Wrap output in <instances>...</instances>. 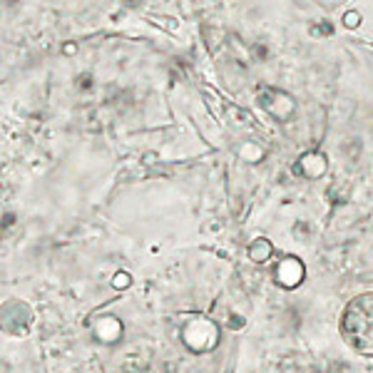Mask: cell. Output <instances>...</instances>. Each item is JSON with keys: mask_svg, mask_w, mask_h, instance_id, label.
<instances>
[{"mask_svg": "<svg viewBox=\"0 0 373 373\" xmlns=\"http://www.w3.org/2000/svg\"><path fill=\"white\" fill-rule=\"evenodd\" d=\"M358 23H361V18H358L356 10H353V13H346V25H348V28H356Z\"/></svg>", "mask_w": 373, "mask_h": 373, "instance_id": "3957f363", "label": "cell"}, {"mask_svg": "<svg viewBox=\"0 0 373 373\" xmlns=\"http://www.w3.org/2000/svg\"><path fill=\"white\" fill-rule=\"evenodd\" d=\"M269 254H271V247H269V242H264V239H259L256 244L249 247V256H251L254 261H266Z\"/></svg>", "mask_w": 373, "mask_h": 373, "instance_id": "7a4b0ae2", "label": "cell"}, {"mask_svg": "<svg viewBox=\"0 0 373 373\" xmlns=\"http://www.w3.org/2000/svg\"><path fill=\"white\" fill-rule=\"evenodd\" d=\"M341 336L361 356H373V293L351 299L341 314Z\"/></svg>", "mask_w": 373, "mask_h": 373, "instance_id": "6da1fadb", "label": "cell"}]
</instances>
